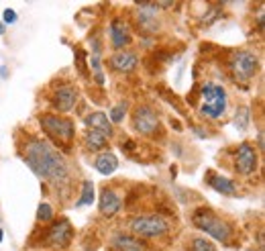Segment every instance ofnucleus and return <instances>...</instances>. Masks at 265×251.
<instances>
[{"instance_id": "21", "label": "nucleus", "mask_w": 265, "mask_h": 251, "mask_svg": "<svg viewBox=\"0 0 265 251\" xmlns=\"http://www.w3.org/2000/svg\"><path fill=\"white\" fill-rule=\"evenodd\" d=\"M249 119H251V112H249V108L247 106H243V108H239L237 110V115H235V127L239 129V131H245L247 127H249Z\"/></svg>"}, {"instance_id": "11", "label": "nucleus", "mask_w": 265, "mask_h": 251, "mask_svg": "<svg viewBox=\"0 0 265 251\" xmlns=\"http://www.w3.org/2000/svg\"><path fill=\"white\" fill-rule=\"evenodd\" d=\"M70 239H72V225L65 219L53 223L49 227V231H47V241L51 245H68Z\"/></svg>"}, {"instance_id": "29", "label": "nucleus", "mask_w": 265, "mask_h": 251, "mask_svg": "<svg viewBox=\"0 0 265 251\" xmlns=\"http://www.w3.org/2000/svg\"><path fill=\"white\" fill-rule=\"evenodd\" d=\"M0 35H4V25L0 22Z\"/></svg>"}, {"instance_id": "18", "label": "nucleus", "mask_w": 265, "mask_h": 251, "mask_svg": "<svg viewBox=\"0 0 265 251\" xmlns=\"http://www.w3.org/2000/svg\"><path fill=\"white\" fill-rule=\"evenodd\" d=\"M106 143H108V137L106 135H102V133H98V131H86V135H84V145L90 149V151H100V149H104L106 147Z\"/></svg>"}, {"instance_id": "23", "label": "nucleus", "mask_w": 265, "mask_h": 251, "mask_svg": "<svg viewBox=\"0 0 265 251\" xmlns=\"http://www.w3.org/2000/svg\"><path fill=\"white\" fill-rule=\"evenodd\" d=\"M37 221H39V223H51V221H53V209H51L49 204L41 202L39 209H37Z\"/></svg>"}, {"instance_id": "8", "label": "nucleus", "mask_w": 265, "mask_h": 251, "mask_svg": "<svg viewBox=\"0 0 265 251\" xmlns=\"http://www.w3.org/2000/svg\"><path fill=\"white\" fill-rule=\"evenodd\" d=\"M235 168H237V172L243 174V176L255 174V170H257V151L253 149L251 143L245 141V143H241V145L237 147V153H235Z\"/></svg>"}, {"instance_id": "22", "label": "nucleus", "mask_w": 265, "mask_h": 251, "mask_svg": "<svg viewBox=\"0 0 265 251\" xmlns=\"http://www.w3.org/2000/svg\"><path fill=\"white\" fill-rule=\"evenodd\" d=\"M127 108H129V104H127V102H119V104L108 112V121H113V123H121V121L125 119V115H127Z\"/></svg>"}, {"instance_id": "24", "label": "nucleus", "mask_w": 265, "mask_h": 251, "mask_svg": "<svg viewBox=\"0 0 265 251\" xmlns=\"http://www.w3.org/2000/svg\"><path fill=\"white\" fill-rule=\"evenodd\" d=\"M90 67L94 70V80H96V84H104V76H102V67H100V59H98V55H94L92 59H90Z\"/></svg>"}, {"instance_id": "19", "label": "nucleus", "mask_w": 265, "mask_h": 251, "mask_svg": "<svg viewBox=\"0 0 265 251\" xmlns=\"http://www.w3.org/2000/svg\"><path fill=\"white\" fill-rule=\"evenodd\" d=\"M210 186L218 192V194H227V196H233L237 192V186L231 178H225V176H214L210 178Z\"/></svg>"}, {"instance_id": "2", "label": "nucleus", "mask_w": 265, "mask_h": 251, "mask_svg": "<svg viewBox=\"0 0 265 251\" xmlns=\"http://www.w3.org/2000/svg\"><path fill=\"white\" fill-rule=\"evenodd\" d=\"M227 90L218 84H212V82H206L202 88H200V115L206 117V119H212V121H218L225 117L227 112Z\"/></svg>"}, {"instance_id": "6", "label": "nucleus", "mask_w": 265, "mask_h": 251, "mask_svg": "<svg viewBox=\"0 0 265 251\" xmlns=\"http://www.w3.org/2000/svg\"><path fill=\"white\" fill-rule=\"evenodd\" d=\"M41 127L45 129V133H49L53 139L61 141V143H70L74 139V123L65 117H57V115H43L39 119Z\"/></svg>"}, {"instance_id": "26", "label": "nucleus", "mask_w": 265, "mask_h": 251, "mask_svg": "<svg viewBox=\"0 0 265 251\" xmlns=\"http://www.w3.org/2000/svg\"><path fill=\"white\" fill-rule=\"evenodd\" d=\"M4 22H8V25H14L16 22V12L12 8H6L4 10Z\"/></svg>"}, {"instance_id": "3", "label": "nucleus", "mask_w": 265, "mask_h": 251, "mask_svg": "<svg viewBox=\"0 0 265 251\" xmlns=\"http://www.w3.org/2000/svg\"><path fill=\"white\" fill-rule=\"evenodd\" d=\"M194 225L204 231L206 235H210L212 239L220 241V243H227L231 239V227L216 215H212L208 209H200L196 215H194Z\"/></svg>"}, {"instance_id": "14", "label": "nucleus", "mask_w": 265, "mask_h": 251, "mask_svg": "<svg viewBox=\"0 0 265 251\" xmlns=\"http://www.w3.org/2000/svg\"><path fill=\"white\" fill-rule=\"evenodd\" d=\"M121 207H123L121 196H119L115 190L104 188L102 194H100V213H102L104 217H115V215L121 211Z\"/></svg>"}, {"instance_id": "4", "label": "nucleus", "mask_w": 265, "mask_h": 251, "mask_svg": "<svg viewBox=\"0 0 265 251\" xmlns=\"http://www.w3.org/2000/svg\"><path fill=\"white\" fill-rule=\"evenodd\" d=\"M129 227L132 235H137L139 239H155L169 231V223L159 215H139L132 219Z\"/></svg>"}, {"instance_id": "20", "label": "nucleus", "mask_w": 265, "mask_h": 251, "mask_svg": "<svg viewBox=\"0 0 265 251\" xmlns=\"http://www.w3.org/2000/svg\"><path fill=\"white\" fill-rule=\"evenodd\" d=\"M92 202H94V184L90 180H84V184H82V196L78 198L76 207L78 209L80 207H90Z\"/></svg>"}, {"instance_id": "27", "label": "nucleus", "mask_w": 265, "mask_h": 251, "mask_svg": "<svg viewBox=\"0 0 265 251\" xmlns=\"http://www.w3.org/2000/svg\"><path fill=\"white\" fill-rule=\"evenodd\" d=\"M259 149H263V133L259 131Z\"/></svg>"}, {"instance_id": "7", "label": "nucleus", "mask_w": 265, "mask_h": 251, "mask_svg": "<svg viewBox=\"0 0 265 251\" xmlns=\"http://www.w3.org/2000/svg\"><path fill=\"white\" fill-rule=\"evenodd\" d=\"M132 129L141 135H153L159 129V117L151 106H137V110L132 112Z\"/></svg>"}, {"instance_id": "17", "label": "nucleus", "mask_w": 265, "mask_h": 251, "mask_svg": "<svg viewBox=\"0 0 265 251\" xmlns=\"http://www.w3.org/2000/svg\"><path fill=\"white\" fill-rule=\"evenodd\" d=\"M94 168L102 174V176H111V174H115L117 172V168H119V159H117V155H113V153H100L96 159H94Z\"/></svg>"}, {"instance_id": "28", "label": "nucleus", "mask_w": 265, "mask_h": 251, "mask_svg": "<svg viewBox=\"0 0 265 251\" xmlns=\"http://www.w3.org/2000/svg\"><path fill=\"white\" fill-rule=\"evenodd\" d=\"M6 74H8V72H6V67H0V76H2V78H6Z\"/></svg>"}, {"instance_id": "15", "label": "nucleus", "mask_w": 265, "mask_h": 251, "mask_svg": "<svg viewBox=\"0 0 265 251\" xmlns=\"http://www.w3.org/2000/svg\"><path fill=\"white\" fill-rule=\"evenodd\" d=\"M84 123H86V127H88L90 131H98V133H102V135H106V137L113 135V123H111L108 117H106L104 112H100V110L90 112V115L84 119Z\"/></svg>"}, {"instance_id": "16", "label": "nucleus", "mask_w": 265, "mask_h": 251, "mask_svg": "<svg viewBox=\"0 0 265 251\" xmlns=\"http://www.w3.org/2000/svg\"><path fill=\"white\" fill-rule=\"evenodd\" d=\"M113 247L119 251H147L145 243L139 237H132L129 233H117L113 237Z\"/></svg>"}, {"instance_id": "25", "label": "nucleus", "mask_w": 265, "mask_h": 251, "mask_svg": "<svg viewBox=\"0 0 265 251\" xmlns=\"http://www.w3.org/2000/svg\"><path fill=\"white\" fill-rule=\"evenodd\" d=\"M192 251H216V247L208 241V239H194L192 241Z\"/></svg>"}, {"instance_id": "30", "label": "nucleus", "mask_w": 265, "mask_h": 251, "mask_svg": "<svg viewBox=\"0 0 265 251\" xmlns=\"http://www.w3.org/2000/svg\"><path fill=\"white\" fill-rule=\"evenodd\" d=\"M2 237H4V233H2V229H0V243H2Z\"/></svg>"}, {"instance_id": "12", "label": "nucleus", "mask_w": 265, "mask_h": 251, "mask_svg": "<svg viewBox=\"0 0 265 251\" xmlns=\"http://www.w3.org/2000/svg\"><path fill=\"white\" fill-rule=\"evenodd\" d=\"M139 63V57L129 51V49H123V51H117L113 57H111V67L115 72H121V74H129L137 67Z\"/></svg>"}, {"instance_id": "13", "label": "nucleus", "mask_w": 265, "mask_h": 251, "mask_svg": "<svg viewBox=\"0 0 265 251\" xmlns=\"http://www.w3.org/2000/svg\"><path fill=\"white\" fill-rule=\"evenodd\" d=\"M131 41V33H129V27L125 25V20H113L111 22V43L117 51H123Z\"/></svg>"}, {"instance_id": "1", "label": "nucleus", "mask_w": 265, "mask_h": 251, "mask_svg": "<svg viewBox=\"0 0 265 251\" xmlns=\"http://www.w3.org/2000/svg\"><path fill=\"white\" fill-rule=\"evenodd\" d=\"M23 153L33 174L45 180L47 184L55 188H63L70 182V176H72L70 164L51 143L41 141V139H31L25 143Z\"/></svg>"}, {"instance_id": "9", "label": "nucleus", "mask_w": 265, "mask_h": 251, "mask_svg": "<svg viewBox=\"0 0 265 251\" xmlns=\"http://www.w3.org/2000/svg\"><path fill=\"white\" fill-rule=\"evenodd\" d=\"M51 102L59 112H70L78 102V90L70 84H61V86L55 88V92L51 96Z\"/></svg>"}, {"instance_id": "5", "label": "nucleus", "mask_w": 265, "mask_h": 251, "mask_svg": "<svg viewBox=\"0 0 265 251\" xmlns=\"http://www.w3.org/2000/svg\"><path fill=\"white\" fill-rule=\"evenodd\" d=\"M229 65H231L235 82H249L257 74V70H259V57L253 51L241 49V51H237L233 55Z\"/></svg>"}, {"instance_id": "10", "label": "nucleus", "mask_w": 265, "mask_h": 251, "mask_svg": "<svg viewBox=\"0 0 265 251\" xmlns=\"http://www.w3.org/2000/svg\"><path fill=\"white\" fill-rule=\"evenodd\" d=\"M157 4L153 2H143L137 6V20L141 25V29H145L147 33H155L157 31Z\"/></svg>"}]
</instances>
